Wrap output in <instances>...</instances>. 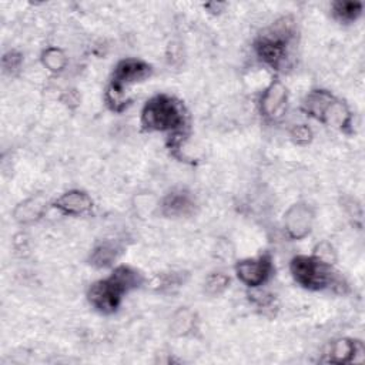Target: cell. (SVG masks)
<instances>
[{"instance_id":"obj_1","label":"cell","mask_w":365,"mask_h":365,"mask_svg":"<svg viewBox=\"0 0 365 365\" xmlns=\"http://www.w3.org/2000/svg\"><path fill=\"white\" fill-rule=\"evenodd\" d=\"M142 276L130 267H117L113 274L91 286L89 291L90 304L100 313L108 314L117 310L121 298L142 284Z\"/></svg>"},{"instance_id":"obj_18","label":"cell","mask_w":365,"mask_h":365,"mask_svg":"<svg viewBox=\"0 0 365 365\" xmlns=\"http://www.w3.org/2000/svg\"><path fill=\"white\" fill-rule=\"evenodd\" d=\"M11 56H12V60H11V57L6 55L5 56V59H4V66H5V69H9V70H13V69H16L19 64H21V56L19 55H16V53H11Z\"/></svg>"},{"instance_id":"obj_12","label":"cell","mask_w":365,"mask_h":365,"mask_svg":"<svg viewBox=\"0 0 365 365\" xmlns=\"http://www.w3.org/2000/svg\"><path fill=\"white\" fill-rule=\"evenodd\" d=\"M163 208L164 213L169 215H184L190 213V210L193 208V203L187 194L173 193L164 200Z\"/></svg>"},{"instance_id":"obj_6","label":"cell","mask_w":365,"mask_h":365,"mask_svg":"<svg viewBox=\"0 0 365 365\" xmlns=\"http://www.w3.org/2000/svg\"><path fill=\"white\" fill-rule=\"evenodd\" d=\"M271 262L267 257L253 259L238 263L235 271L240 281L249 287L263 286L271 274Z\"/></svg>"},{"instance_id":"obj_8","label":"cell","mask_w":365,"mask_h":365,"mask_svg":"<svg viewBox=\"0 0 365 365\" xmlns=\"http://www.w3.org/2000/svg\"><path fill=\"white\" fill-rule=\"evenodd\" d=\"M311 213L305 206H294L286 217V225L288 232L296 237H304L311 227Z\"/></svg>"},{"instance_id":"obj_11","label":"cell","mask_w":365,"mask_h":365,"mask_svg":"<svg viewBox=\"0 0 365 365\" xmlns=\"http://www.w3.org/2000/svg\"><path fill=\"white\" fill-rule=\"evenodd\" d=\"M362 345L358 342H352L348 339H339L331 347V361L332 362H348L352 361L355 354H362Z\"/></svg>"},{"instance_id":"obj_5","label":"cell","mask_w":365,"mask_h":365,"mask_svg":"<svg viewBox=\"0 0 365 365\" xmlns=\"http://www.w3.org/2000/svg\"><path fill=\"white\" fill-rule=\"evenodd\" d=\"M150 73L152 67L142 60L126 59L123 62H120L114 69L111 86L108 90V96H113L110 103H114V106L118 103H123L120 99L123 96L125 89L130 84L147 79Z\"/></svg>"},{"instance_id":"obj_9","label":"cell","mask_w":365,"mask_h":365,"mask_svg":"<svg viewBox=\"0 0 365 365\" xmlns=\"http://www.w3.org/2000/svg\"><path fill=\"white\" fill-rule=\"evenodd\" d=\"M349 118H351V116H349L347 106L332 97V100L324 108V111L321 113L318 120L324 121V123H327L330 126L344 129L349 125Z\"/></svg>"},{"instance_id":"obj_3","label":"cell","mask_w":365,"mask_h":365,"mask_svg":"<svg viewBox=\"0 0 365 365\" xmlns=\"http://www.w3.org/2000/svg\"><path fill=\"white\" fill-rule=\"evenodd\" d=\"M293 23L288 19H283L276 23L267 33L262 35L256 49L259 56L273 67H280L287 59V49L293 39Z\"/></svg>"},{"instance_id":"obj_13","label":"cell","mask_w":365,"mask_h":365,"mask_svg":"<svg viewBox=\"0 0 365 365\" xmlns=\"http://www.w3.org/2000/svg\"><path fill=\"white\" fill-rule=\"evenodd\" d=\"M118 247L111 241H106L100 245L91 254V264L96 267L110 266L118 256Z\"/></svg>"},{"instance_id":"obj_2","label":"cell","mask_w":365,"mask_h":365,"mask_svg":"<svg viewBox=\"0 0 365 365\" xmlns=\"http://www.w3.org/2000/svg\"><path fill=\"white\" fill-rule=\"evenodd\" d=\"M143 126L149 130H176L183 126V113L179 104L169 96L153 97L145 106L142 114Z\"/></svg>"},{"instance_id":"obj_17","label":"cell","mask_w":365,"mask_h":365,"mask_svg":"<svg viewBox=\"0 0 365 365\" xmlns=\"http://www.w3.org/2000/svg\"><path fill=\"white\" fill-rule=\"evenodd\" d=\"M293 136L296 137L297 142H300V143H307V142L310 140V137H311V133H310V130H308L307 128L298 126V128L294 130Z\"/></svg>"},{"instance_id":"obj_14","label":"cell","mask_w":365,"mask_h":365,"mask_svg":"<svg viewBox=\"0 0 365 365\" xmlns=\"http://www.w3.org/2000/svg\"><path fill=\"white\" fill-rule=\"evenodd\" d=\"M362 11V5L358 2H337L334 4V15L341 22L355 21Z\"/></svg>"},{"instance_id":"obj_16","label":"cell","mask_w":365,"mask_h":365,"mask_svg":"<svg viewBox=\"0 0 365 365\" xmlns=\"http://www.w3.org/2000/svg\"><path fill=\"white\" fill-rule=\"evenodd\" d=\"M228 283H230V280H228L225 276H223V274H214V276H211V277L208 279V281H207V288H208L210 293L215 294V293L223 291V290L228 286Z\"/></svg>"},{"instance_id":"obj_10","label":"cell","mask_w":365,"mask_h":365,"mask_svg":"<svg viewBox=\"0 0 365 365\" xmlns=\"http://www.w3.org/2000/svg\"><path fill=\"white\" fill-rule=\"evenodd\" d=\"M56 207L66 214H82L91 207V200L82 191H69L57 198Z\"/></svg>"},{"instance_id":"obj_4","label":"cell","mask_w":365,"mask_h":365,"mask_svg":"<svg viewBox=\"0 0 365 365\" xmlns=\"http://www.w3.org/2000/svg\"><path fill=\"white\" fill-rule=\"evenodd\" d=\"M291 273L296 281L308 290H322L332 281L328 263L320 257H296L291 262Z\"/></svg>"},{"instance_id":"obj_15","label":"cell","mask_w":365,"mask_h":365,"mask_svg":"<svg viewBox=\"0 0 365 365\" xmlns=\"http://www.w3.org/2000/svg\"><path fill=\"white\" fill-rule=\"evenodd\" d=\"M66 56L59 49H47L43 53V64L53 72H59L66 66Z\"/></svg>"},{"instance_id":"obj_7","label":"cell","mask_w":365,"mask_h":365,"mask_svg":"<svg viewBox=\"0 0 365 365\" xmlns=\"http://www.w3.org/2000/svg\"><path fill=\"white\" fill-rule=\"evenodd\" d=\"M287 103V90L286 87L276 82L273 83L263 94L262 110L267 117H277L283 113Z\"/></svg>"}]
</instances>
